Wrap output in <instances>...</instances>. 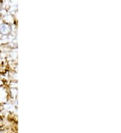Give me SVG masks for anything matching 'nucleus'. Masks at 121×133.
<instances>
[]
</instances>
